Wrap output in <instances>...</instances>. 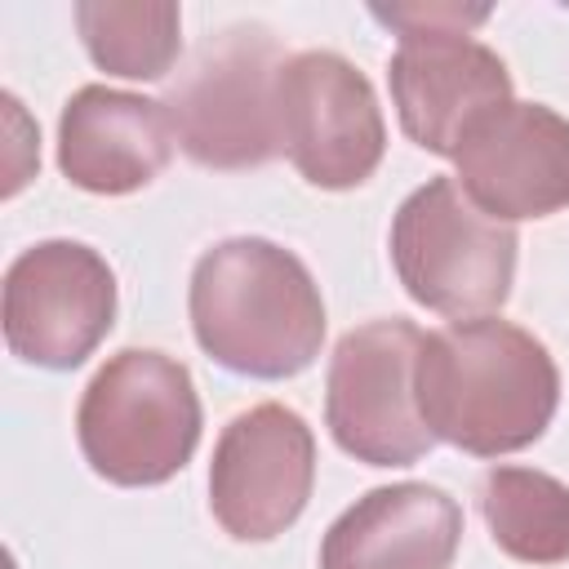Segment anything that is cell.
<instances>
[{
    "mask_svg": "<svg viewBox=\"0 0 569 569\" xmlns=\"http://www.w3.org/2000/svg\"><path fill=\"white\" fill-rule=\"evenodd\" d=\"M427 431L471 458L520 453L560 409V369L529 329L471 316L422 333L413 369Z\"/></svg>",
    "mask_w": 569,
    "mask_h": 569,
    "instance_id": "1",
    "label": "cell"
},
{
    "mask_svg": "<svg viewBox=\"0 0 569 569\" xmlns=\"http://www.w3.org/2000/svg\"><path fill=\"white\" fill-rule=\"evenodd\" d=\"M187 311L200 351L240 378H293L325 342L320 284L298 253L262 236L209 244L191 267Z\"/></svg>",
    "mask_w": 569,
    "mask_h": 569,
    "instance_id": "2",
    "label": "cell"
},
{
    "mask_svg": "<svg viewBox=\"0 0 569 569\" xmlns=\"http://www.w3.org/2000/svg\"><path fill=\"white\" fill-rule=\"evenodd\" d=\"M204 409L182 360L156 347H124L89 378L76 409V440L93 476L120 489L173 480L200 445Z\"/></svg>",
    "mask_w": 569,
    "mask_h": 569,
    "instance_id": "3",
    "label": "cell"
},
{
    "mask_svg": "<svg viewBox=\"0 0 569 569\" xmlns=\"http://www.w3.org/2000/svg\"><path fill=\"white\" fill-rule=\"evenodd\" d=\"M369 13L400 36L387 84L405 138L453 160L462 133L485 111L511 102L507 62L471 36L489 4H373Z\"/></svg>",
    "mask_w": 569,
    "mask_h": 569,
    "instance_id": "4",
    "label": "cell"
},
{
    "mask_svg": "<svg viewBox=\"0 0 569 569\" xmlns=\"http://www.w3.org/2000/svg\"><path fill=\"white\" fill-rule=\"evenodd\" d=\"M280 40L262 22L209 31L164 93L173 138L204 169H258L280 156Z\"/></svg>",
    "mask_w": 569,
    "mask_h": 569,
    "instance_id": "5",
    "label": "cell"
},
{
    "mask_svg": "<svg viewBox=\"0 0 569 569\" xmlns=\"http://www.w3.org/2000/svg\"><path fill=\"white\" fill-rule=\"evenodd\" d=\"M387 244L405 293L436 316H498L511 298L520 249L516 227L480 213L445 173L400 200Z\"/></svg>",
    "mask_w": 569,
    "mask_h": 569,
    "instance_id": "6",
    "label": "cell"
},
{
    "mask_svg": "<svg viewBox=\"0 0 569 569\" xmlns=\"http://www.w3.org/2000/svg\"><path fill=\"white\" fill-rule=\"evenodd\" d=\"M422 329L387 316L338 338L325 369V427L342 453L369 467H413L436 436L418 413L413 369Z\"/></svg>",
    "mask_w": 569,
    "mask_h": 569,
    "instance_id": "7",
    "label": "cell"
},
{
    "mask_svg": "<svg viewBox=\"0 0 569 569\" xmlns=\"http://www.w3.org/2000/svg\"><path fill=\"white\" fill-rule=\"evenodd\" d=\"M280 151L320 191L365 187L387 156V120L369 76L333 49L289 53L276 80Z\"/></svg>",
    "mask_w": 569,
    "mask_h": 569,
    "instance_id": "8",
    "label": "cell"
},
{
    "mask_svg": "<svg viewBox=\"0 0 569 569\" xmlns=\"http://www.w3.org/2000/svg\"><path fill=\"white\" fill-rule=\"evenodd\" d=\"M116 271L80 240H40L4 271V347L36 369H80L116 325Z\"/></svg>",
    "mask_w": 569,
    "mask_h": 569,
    "instance_id": "9",
    "label": "cell"
},
{
    "mask_svg": "<svg viewBox=\"0 0 569 569\" xmlns=\"http://www.w3.org/2000/svg\"><path fill=\"white\" fill-rule=\"evenodd\" d=\"M316 436L307 418L280 400L236 413L209 462V511L236 542L280 538L311 502Z\"/></svg>",
    "mask_w": 569,
    "mask_h": 569,
    "instance_id": "10",
    "label": "cell"
},
{
    "mask_svg": "<svg viewBox=\"0 0 569 569\" xmlns=\"http://www.w3.org/2000/svg\"><path fill=\"white\" fill-rule=\"evenodd\" d=\"M462 196L493 222H529L569 209V120L547 102L485 111L453 151Z\"/></svg>",
    "mask_w": 569,
    "mask_h": 569,
    "instance_id": "11",
    "label": "cell"
},
{
    "mask_svg": "<svg viewBox=\"0 0 569 569\" xmlns=\"http://www.w3.org/2000/svg\"><path fill=\"white\" fill-rule=\"evenodd\" d=\"M173 120L160 98L111 84H84L58 116V169L93 196H129L151 187L173 160Z\"/></svg>",
    "mask_w": 569,
    "mask_h": 569,
    "instance_id": "12",
    "label": "cell"
},
{
    "mask_svg": "<svg viewBox=\"0 0 569 569\" xmlns=\"http://www.w3.org/2000/svg\"><path fill=\"white\" fill-rule=\"evenodd\" d=\"M462 542V507L427 480L378 485L320 538V569H449Z\"/></svg>",
    "mask_w": 569,
    "mask_h": 569,
    "instance_id": "13",
    "label": "cell"
},
{
    "mask_svg": "<svg viewBox=\"0 0 569 569\" xmlns=\"http://www.w3.org/2000/svg\"><path fill=\"white\" fill-rule=\"evenodd\" d=\"M480 516L502 556L520 565L569 560V485L538 467H493L480 480Z\"/></svg>",
    "mask_w": 569,
    "mask_h": 569,
    "instance_id": "14",
    "label": "cell"
},
{
    "mask_svg": "<svg viewBox=\"0 0 569 569\" xmlns=\"http://www.w3.org/2000/svg\"><path fill=\"white\" fill-rule=\"evenodd\" d=\"M76 31L93 67L120 80H164L182 53L173 0H80Z\"/></svg>",
    "mask_w": 569,
    "mask_h": 569,
    "instance_id": "15",
    "label": "cell"
}]
</instances>
